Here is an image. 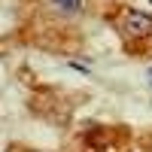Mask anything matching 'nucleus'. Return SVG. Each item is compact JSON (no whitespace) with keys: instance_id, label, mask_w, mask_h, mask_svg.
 <instances>
[{"instance_id":"2","label":"nucleus","mask_w":152,"mask_h":152,"mask_svg":"<svg viewBox=\"0 0 152 152\" xmlns=\"http://www.w3.org/2000/svg\"><path fill=\"white\" fill-rule=\"evenodd\" d=\"M55 3H61L67 12H76V9H79V0H55Z\"/></svg>"},{"instance_id":"3","label":"nucleus","mask_w":152,"mask_h":152,"mask_svg":"<svg viewBox=\"0 0 152 152\" xmlns=\"http://www.w3.org/2000/svg\"><path fill=\"white\" fill-rule=\"evenodd\" d=\"M149 82H152V70H149Z\"/></svg>"},{"instance_id":"1","label":"nucleus","mask_w":152,"mask_h":152,"mask_svg":"<svg viewBox=\"0 0 152 152\" xmlns=\"http://www.w3.org/2000/svg\"><path fill=\"white\" fill-rule=\"evenodd\" d=\"M125 34L134 37V40L149 37L152 34V15H146V12H128L125 15Z\"/></svg>"}]
</instances>
